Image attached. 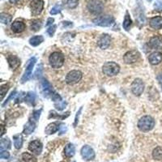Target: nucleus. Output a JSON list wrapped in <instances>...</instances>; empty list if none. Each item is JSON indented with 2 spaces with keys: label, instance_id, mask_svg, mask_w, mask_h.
Instances as JSON below:
<instances>
[{
  "label": "nucleus",
  "instance_id": "f257e3e1",
  "mask_svg": "<svg viewBox=\"0 0 162 162\" xmlns=\"http://www.w3.org/2000/svg\"><path fill=\"white\" fill-rule=\"evenodd\" d=\"M137 126L139 131L143 132H148L152 131L155 127V120L151 116L146 115L139 119Z\"/></svg>",
  "mask_w": 162,
  "mask_h": 162
},
{
  "label": "nucleus",
  "instance_id": "f03ea898",
  "mask_svg": "<svg viewBox=\"0 0 162 162\" xmlns=\"http://www.w3.org/2000/svg\"><path fill=\"white\" fill-rule=\"evenodd\" d=\"M64 55L60 52H53L49 57V62L51 67L54 69H58L64 64Z\"/></svg>",
  "mask_w": 162,
  "mask_h": 162
},
{
  "label": "nucleus",
  "instance_id": "7ed1b4c3",
  "mask_svg": "<svg viewBox=\"0 0 162 162\" xmlns=\"http://www.w3.org/2000/svg\"><path fill=\"white\" fill-rule=\"evenodd\" d=\"M119 71H120V67L115 62H107L102 67V72L108 76L118 75Z\"/></svg>",
  "mask_w": 162,
  "mask_h": 162
},
{
  "label": "nucleus",
  "instance_id": "20e7f679",
  "mask_svg": "<svg viewBox=\"0 0 162 162\" xmlns=\"http://www.w3.org/2000/svg\"><path fill=\"white\" fill-rule=\"evenodd\" d=\"M87 8L92 14L98 15L102 12L104 5L101 0H89L87 4Z\"/></svg>",
  "mask_w": 162,
  "mask_h": 162
},
{
  "label": "nucleus",
  "instance_id": "39448f33",
  "mask_svg": "<svg viewBox=\"0 0 162 162\" xmlns=\"http://www.w3.org/2000/svg\"><path fill=\"white\" fill-rule=\"evenodd\" d=\"M92 22L94 23V25L101 26V27H109L115 23V19L111 16L106 15V16L97 17V18L92 20Z\"/></svg>",
  "mask_w": 162,
  "mask_h": 162
},
{
  "label": "nucleus",
  "instance_id": "423d86ee",
  "mask_svg": "<svg viewBox=\"0 0 162 162\" xmlns=\"http://www.w3.org/2000/svg\"><path fill=\"white\" fill-rule=\"evenodd\" d=\"M83 77V74L80 71H78V70H73L71 71L70 72L66 75V83L69 85H73V84H75L81 80Z\"/></svg>",
  "mask_w": 162,
  "mask_h": 162
},
{
  "label": "nucleus",
  "instance_id": "0eeeda50",
  "mask_svg": "<svg viewBox=\"0 0 162 162\" xmlns=\"http://www.w3.org/2000/svg\"><path fill=\"white\" fill-rule=\"evenodd\" d=\"M42 88L44 97H50L52 99L54 96L57 93L54 92L52 85L46 79H43L42 80Z\"/></svg>",
  "mask_w": 162,
  "mask_h": 162
},
{
  "label": "nucleus",
  "instance_id": "6e6552de",
  "mask_svg": "<svg viewBox=\"0 0 162 162\" xmlns=\"http://www.w3.org/2000/svg\"><path fill=\"white\" fill-rule=\"evenodd\" d=\"M131 92L135 96H140L144 91V83L141 79H135L131 83Z\"/></svg>",
  "mask_w": 162,
  "mask_h": 162
},
{
  "label": "nucleus",
  "instance_id": "1a4fd4ad",
  "mask_svg": "<svg viewBox=\"0 0 162 162\" xmlns=\"http://www.w3.org/2000/svg\"><path fill=\"white\" fill-rule=\"evenodd\" d=\"M36 62H37V59H36L35 57H33V58H31L29 60L27 67H26V70H25V74H24L23 77H22V79H21V82H22V83H25V82L28 81L29 79V78L31 77L32 72H33V69H34Z\"/></svg>",
  "mask_w": 162,
  "mask_h": 162
},
{
  "label": "nucleus",
  "instance_id": "9d476101",
  "mask_svg": "<svg viewBox=\"0 0 162 162\" xmlns=\"http://www.w3.org/2000/svg\"><path fill=\"white\" fill-rule=\"evenodd\" d=\"M29 7L31 9L33 16H38L41 14L44 8V1L42 0H34L30 2Z\"/></svg>",
  "mask_w": 162,
  "mask_h": 162
},
{
  "label": "nucleus",
  "instance_id": "9b49d317",
  "mask_svg": "<svg viewBox=\"0 0 162 162\" xmlns=\"http://www.w3.org/2000/svg\"><path fill=\"white\" fill-rule=\"evenodd\" d=\"M139 58V53L137 50H131L124 54L123 60L127 64H132L137 62Z\"/></svg>",
  "mask_w": 162,
  "mask_h": 162
},
{
  "label": "nucleus",
  "instance_id": "f8f14e48",
  "mask_svg": "<svg viewBox=\"0 0 162 162\" xmlns=\"http://www.w3.org/2000/svg\"><path fill=\"white\" fill-rule=\"evenodd\" d=\"M81 156L85 160H92L95 158L94 150L88 145H84L81 148Z\"/></svg>",
  "mask_w": 162,
  "mask_h": 162
},
{
  "label": "nucleus",
  "instance_id": "ddd939ff",
  "mask_svg": "<svg viewBox=\"0 0 162 162\" xmlns=\"http://www.w3.org/2000/svg\"><path fill=\"white\" fill-rule=\"evenodd\" d=\"M42 148H43V145H42V142L39 140H34V141L30 142L29 144V149L36 155H40L42 153Z\"/></svg>",
  "mask_w": 162,
  "mask_h": 162
},
{
  "label": "nucleus",
  "instance_id": "4468645a",
  "mask_svg": "<svg viewBox=\"0 0 162 162\" xmlns=\"http://www.w3.org/2000/svg\"><path fill=\"white\" fill-rule=\"evenodd\" d=\"M110 43H111L110 36L108 34H103L98 40L97 45L101 50H106L110 46Z\"/></svg>",
  "mask_w": 162,
  "mask_h": 162
},
{
  "label": "nucleus",
  "instance_id": "2eb2a0df",
  "mask_svg": "<svg viewBox=\"0 0 162 162\" xmlns=\"http://www.w3.org/2000/svg\"><path fill=\"white\" fill-rule=\"evenodd\" d=\"M148 45L151 49L160 50L162 49V38L160 36H154L150 39Z\"/></svg>",
  "mask_w": 162,
  "mask_h": 162
},
{
  "label": "nucleus",
  "instance_id": "dca6fc26",
  "mask_svg": "<svg viewBox=\"0 0 162 162\" xmlns=\"http://www.w3.org/2000/svg\"><path fill=\"white\" fill-rule=\"evenodd\" d=\"M11 30L14 32L15 34H21L22 32L25 30L26 25L24 23L23 21L21 20H15L11 24Z\"/></svg>",
  "mask_w": 162,
  "mask_h": 162
},
{
  "label": "nucleus",
  "instance_id": "f3484780",
  "mask_svg": "<svg viewBox=\"0 0 162 162\" xmlns=\"http://www.w3.org/2000/svg\"><path fill=\"white\" fill-rule=\"evenodd\" d=\"M148 61L152 65L160 64L162 61V54L158 51L152 53L148 57Z\"/></svg>",
  "mask_w": 162,
  "mask_h": 162
},
{
  "label": "nucleus",
  "instance_id": "a211bd4d",
  "mask_svg": "<svg viewBox=\"0 0 162 162\" xmlns=\"http://www.w3.org/2000/svg\"><path fill=\"white\" fill-rule=\"evenodd\" d=\"M150 27L152 28L153 29L159 30L162 29V17L161 16H155L152 17V19L150 20L149 22Z\"/></svg>",
  "mask_w": 162,
  "mask_h": 162
},
{
  "label": "nucleus",
  "instance_id": "6ab92c4d",
  "mask_svg": "<svg viewBox=\"0 0 162 162\" xmlns=\"http://www.w3.org/2000/svg\"><path fill=\"white\" fill-rule=\"evenodd\" d=\"M60 127H58V124L57 123H52L47 125V127H46L45 132L47 135H53V134L56 133L57 131L59 130Z\"/></svg>",
  "mask_w": 162,
  "mask_h": 162
},
{
  "label": "nucleus",
  "instance_id": "aec40b11",
  "mask_svg": "<svg viewBox=\"0 0 162 162\" xmlns=\"http://www.w3.org/2000/svg\"><path fill=\"white\" fill-rule=\"evenodd\" d=\"M7 62H8V64L10 66V67L11 69H16L19 67L20 64V61L17 57L14 56V55H10L7 58Z\"/></svg>",
  "mask_w": 162,
  "mask_h": 162
},
{
  "label": "nucleus",
  "instance_id": "412c9836",
  "mask_svg": "<svg viewBox=\"0 0 162 162\" xmlns=\"http://www.w3.org/2000/svg\"><path fill=\"white\" fill-rule=\"evenodd\" d=\"M36 128V124L34 121L29 120L25 126V128H24V134L25 135H30L31 133H33V131L35 130Z\"/></svg>",
  "mask_w": 162,
  "mask_h": 162
},
{
  "label": "nucleus",
  "instance_id": "4be33fe9",
  "mask_svg": "<svg viewBox=\"0 0 162 162\" xmlns=\"http://www.w3.org/2000/svg\"><path fill=\"white\" fill-rule=\"evenodd\" d=\"M75 153V148L74 144L72 143H68L65 146L64 154L67 157H72Z\"/></svg>",
  "mask_w": 162,
  "mask_h": 162
},
{
  "label": "nucleus",
  "instance_id": "5701e85b",
  "mask_svg": "<svg viewBox=\"0 0 162 162\" xmlns=\"http://www.w3.org/2000/svg\"><path fill=\"white\" fill-rule=\"evenodd\" d=\"M44 42V38L42 36H34L29 40V44L33 46H38L40 44H42Z\"/></svg>",
  "mask_w": 162,
  "mask_h": 162
},
{
  "label": "nucleus",
  "instance_id": "b1692460",
  "mask_svg": "<svg viewBox=\"0 0 162 162\" xmlns=\"http://www.w3.org/2000/svg\"><path fill=\"white\" fill-rule=\"evenodd\" d=\"M13 139H14V146L16 149H20L21 148L22 145H23V137L21 135H16L13 136Z\"/></svg>",
  "mask_w": 162,
  "mask_h": 162
},
{
  "label": "nucleus",
  "instance_id": "393cba45",
  "mask_svg": "<svg viewBox=\"0 0 162 162\" xmlns=\"http://www.w3.org/2000/svg\"><path fill=\"white\" fill-rule=\"evenodd\" d=\"M131 25H132V20H131V16H129L128 13H127L126 16H125L124 20H123V29H124L126 31H129Z\"/></svg>",
  "mask_w": 162,
  "mask_h": 162
},
{
  "label": "nucleus",
  "instance_id": "a878e982",
  "mask_svg": "<svg viewBox=\"0 0 162 162\" xmlns=\"http://www.w3.org/2000/svg\"><path fill=\"white\" fill-rule=\"evenodd\" d=\"M42 21L41 20H34L31 22V25H30V28H31L32 31L38 32V30H40V29L42 28Z\"/></svg>",
  "mask_w": 162,
  "mask_h": 162
},
{
  "label": "nucleus",
  "instance_id": "bb28decb",
  "mask_svg": "<svg viewBox=\"0 0 162 162\" xmlns=\"http://www.w3.org/2000/svg\"><path fill=\"white\" fill-rule=\"evenodd\" d=\"M152 156L155 160H162V147H160V146L156 147L152 152Z\"/></svg>",
  "mask_w": 162,
  "mask_h": 162
},
{
  "label": "nucleus",
  "instance_id": "cd10ccee",
  "mask_svg": "<svg viewBox=\"0 0 162 162\" xmlns=\"http://www.w3.org/2000/svg\"><path fill=\"white\" fill-rule=\"evenodd\" d=\"M22 160L25 162H38L37 158L29 152H24L22 154Z\"/></svg>",
  "mask_w": 162,
  "mask_h": 162
},
{
  "label": "nucleus",
  "instance_id": "c85d7f7f",
  "mask_svg": "<svg viewBox=\"0 0 162 162\" xmlns=\"http://www.w3.org/2000/svg\"><path fill=\"white\" fill-rule=\"evenodd\" d=\"M25 100L26 101V102H28L29 104L34 105L36 100L35 93L33 92H28V93L25 95Z\"/></svg>",
  "mask_w": 162,
  "mask_h": 162
},
{
  "label": "nucleus",
  "instance_id": "c756f323",
  "mask_svg": "<svg viewBox=\"0 0 162 162\" xmlns=\"http://www.w3.org/2000/svg\"><path fill=\"white\" fill-rule=\"evenodd\" d=\"M0 20L2 24L4 25H8L11 21V16L9 14H7V13H1L0 14Z\"/></svg>",
  "mask_w": 162,
  "mask_h": 162
},
{
  "label": "nucleus",
  "instance_id": "7c9ffc66",
  "mask_svg": "<svg viewBox=\"0 0 162 162\" xmlns=\"http://www.w3.org/2000/svg\"><path fill=\"white\" fill-rule=\"evenodd\" d=\"M11 148V141L9 139H2L1 141V151L9 149Z\"/></svg>",
  "mask_w": 162,
  "mask_h": 162
},
{
  "label": "nucleus",
  "instance_id": "2f4dec72",
  "mask_svg": "<svg viewBox=\"0 0 162 162\" xmlns=\"http://www.w3.org/2000/svg\"><path fill=\"white\" fill-rule=\"evenodd\" d=\"M66 4L68 8L74 9L79 4V0H67Z\"/></svg>",
  "mask_w": 162,
  "mask_h": 162
},
{
  "label": "nucleus",
  "instance_id": "473e14b6",
  "mask_svg": "<svg viewBox=\"0 0 162 162\" xmlns=\"http://www.w3.org/2000/svg\"><path fill=\"white\" fill-rule=\"evenodd\" d=\"M67 106V102L65 101H61L59 102H57V103H54V107L57 109L58 110H64V108Z\"/></svg>",
  "mask_w": 162,
  "mask_h": 162
},
{
  "label": "nucleus",
  "instance_id": "72a5a7b5",
  "mask_svg": "<svg viewBox=\"0 0 162 162\" xmlns=\"http://www.w3.org/2000/svg\"><path fill=\"white\" fill-rule=\"evenodd\" d=\"M62 7L61 5H55V6L54 7H52V9H51V11H50V14L52 15V16H54V15H57L58 14V13L61 12V11H62Z\"/></svg>",
  "mask_w": 162,
  "mask_h": 162
},
{
  "label": "nucleus",
  "instance_id": "f704fd0d",
  "mask_svg": "<svg viewBox=\"0 0 162 162\" xmlns=\"http://www.w3.org/2000/svg\"><path fill=\"white\" fill-rule=\"evenodd\" d=\"M8 89H9L8 84H4V85H2V87H1V96H2V99L4 98L5 95L7 94V92Z\"/></svg>",
  "mask_w": 162,
  "mask_h": 162
},
{
  "label": "nucleus",
  "instance_id": "c9c22d12",
  "mask_svg": "<svg viewBox=\"0 0 162 162\" xmlns=\"http://www.w3.org/2000/svg\"><path fill=\"white\" fill-rule=\"evenodd\" d=\"M56 28H57V26L56 25H51V26H50V27L48 28V29H47V34H49V35L50 36V37H52L53 35H54V32L56 31Z\"/></svg>",
  "mask_w": 162,
  "mask_h": 162
},
{
  "label": "nucleus",
  "instance_id": "e433bc0d",
  "mask_svg": "<svg viewBox=\"0 0 162 162\" xmlns=\"http://www.w3.org/2000/svg\"><path fill=\"white\" fill-rule=\"evenodd\" d=\"M154 8L156 9L158 11H162V1L161 0H158L155 2L154 4Z\"/></svg>",
  "mask_w": 162,
  "mask_h": 162
},
{
  "label": "nucleus",
  "instance_id": "4c0bfd02",
  "mask_svg": "<svg viewBox=\"0 0 162 162\" xmlns=\"http://www.w3.org/2000/svg\"><path fill=\"white\" fill-rule=\"evenodd\" d=\"M9 156H10V154L7 151H1V154H0L1 159H8Z\"/></svg>",
  "mask_w": 162,
  "mask_h": 162
},
{
  "label": "nucleus",
  "instance_id": "58836bf2",
  "mask_svg": "<svg viewBox=\"0 0 162 162\" xmlns=\"http://www.w3.org/2000/svg\"><path fill=\"white\" fill-rule=\"evenodd\" d=\"M41 113H42V110H36V111H34V114H33V117H34V119H35V121H38V119H39Z\"/></svg>",
  "mask_w": 162,
  "mask_h": 162
},
{
  "label": "nucleus",
  "instance_id": "ea45409f",
  "mask_svg": "<svg viewBox=\"0 0 162 162\" xmlns=\"http://www.w3.org/2000/svg\"><path fill=\"white\" fill-rule=\"evenodd\" d=\"M81 110H82V107H81L80 109H79V110L77 112L76 115H75V123H74V126H76L77 123H78V119H79V115H80V113H81Z\"/></svg>",
  "mask_w": 162,
  "mask_h": 162
},
{
  "label": "nucleus",
  "instance_id": "a19ab883",
  "mask_svg": "<svg viewBox=\"0 0 162 162\" xmlns=\"http://www.w3.org/2000/svg\"><path fill=\"white\" fill-rule=\"evenodd\" d=\"M60 129H61V131H60V132H59V135H62V134H64L65 132H66V131H67V127H66L65 125H62V126L60 127Z\"/></svg>",
  "mask_w": 162,
  "mask_h": 162
},
{
  "label": "nucleus",
  "instance_id": "79ce46f5",
  "mask_svg": "<svg viewBox=\"0 0 162 162\" xmlns=\"http://www.w3.org/2000/svg\"><path fill=\"white\" fill-rule=\"evenodd\" d=\"M54 22V18H49V19L47 20V22H46V26H51V25H53V23Z\"/></svg>",
  "mask_w": 162,
  "mask_h": 162
},
{
  "label": "nucleus",
  "instance_id": "37998d69",
  "mask_svg": "<svg viewBox=\"0 0 162 162\" xmlns=\"http://www.w3.org/2000/svg\"><path fill=\"white\" fill-rule=\"evenodd\" d=\"M16 91L12 92H11V96H10V97H8V99H7V100L6 101H5L4 103H3V104H2V106H4L5 105H6L7 103V102L9 101H10V99H11V98L12 97H14V96L16 95Z\"/></svg>",
  "mask_w": 162,
  "mask_h": 162
},
{
  "label": "nucleus",
  "instance_id": "c03bdc74",
  "mask_svg": "<svg viewBox=\"0 0 162 162\" xmlns=\"http://www.w3.org/2000/svg\"><path fill=\"white\" fill-rule=\"evenodd\" d=\"M62 25H63L64 27H67V26H72V23H71V22H67V21L62 22Z\"/></svg>",
  "mask_w": 162,
  "mask_h": 162
},
{
  "label": "nucleus",
  "instance_id": "a18cd8bd",
  "mask_svg": "<svg viewBox=\"0 0 162 162\" xmlns=\"http://www.w3.org/2000/svg\"><path fill=\"white\" fill-rule=\"evenodd\" d=\"M4 135V126L3 125H2V133H1V135Z\"/></svg>",
  "mask_w": 162,
  "mask_h": 162
},
{
  "label": "nucleus",
  "instance_id": "49530a36",
  "mask_svg": "<svg viewBox=\"0 0 162 162\" xmlns=\"http://www.w3.org/2000/svg\"><path fill=\"white\" fill-rule=\"evenodd\" d=\"M9 1H10L11 3H16L19 0H9Z\"/></svg>",
  "mask_w": 162,
  "mask_h": 162
},
{
  "label": "nucleus",
  "instance_id": "de8ad7c7",
  "mask_svg": "<svg viewBox=\"0 0 162 162\" xmlns=\"http://www.w3.org/2000/svg\"><path fill=\"white\" fill-rule=\"evenodd\" d=\"M148 1H149V2H151V1H152V0H148Z\"/></svg>",
  "mask_w": 162,
  "mask_h": 162
}]
</instances>
